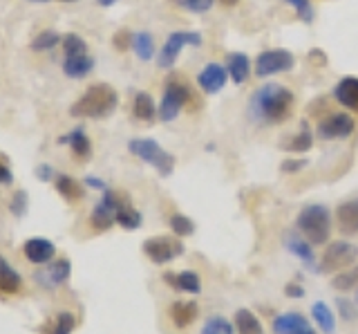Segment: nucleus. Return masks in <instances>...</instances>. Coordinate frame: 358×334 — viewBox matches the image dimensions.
I'll return each mask as SVG.
<instances>
[{
  "mask_svg": "<svg viewBox=\"0 0 358 334\" xmlns=\"http://www.w3.org/2000/svg\"><path fill=\"white\" fill-rule=\"evenodd\" d=\"M70 272H72V265L70 260H54L52 265H48L45 270H41L36 274V281L43 285V287H48V289H54V287H59L63 283H67V278H70Z\"/></svg>",
  "mask_w": 358,
  "mask_h": 334,
  "instance_id": "15",
  "label": "nucleus"
},
{
  "mask_svg": "<svg viewBox=\"0 0 358 334\" xmlns=\"http://www.w3.org/2000/svg\"><path fill=\"white\" fill-rule=\"evenodd\" d=\"M358 260V247L347 240H334L327 244V251L322 253L320 270L327 274H338L350 270V267Z\"/></svg>",
  "mask_w": 358,
  "mask_h": 334,
  "instance_id": "6",
  "label": "nucleus"
},
{
  "mask_svg": "<svg viewBox=\"0 0 358 334\" xmlns=\"http://www.w3.org/2000/svg\"><path fill=\"white\" fill-rule=\"evenodd\" d=\"M173 3L190 14H206L215 7V0H173Z\"/></svg>",
  "mask_w": 358,
  "mask_h": 334,
  "instance_id": "38",
  "label": "nucleus"
},
{
  "mask_svg": "<svg viewBox=\"0 0 358 334\" xmlns=\"http://www.w3.org/2000/svg\"><path fill=\"white\" fill-rule=\"evenodd\" d=\"M311 316H313V321L318 323V328H320L324 334H334V332H336V314L331 312L329 305H324V303H313V307H311Z\"/></svg>",
  "mask_w": 358,
  "mask_h": 334,
  "instance_id": "29",
  "label": "nucleus"
},
{
  "mask_svg": "<svg viewBox=\"0 0 358 334\" xmlns=\"http://www.w3.org/2000/svg\"><path fill=\"white\" fill-rule=\"evenodd\" d=\"M141 222H143L141 214L132 207V202H130L128 195H126V197L121 200L119 209H117V225L123 227V229H128V231H134V229L141 227Z\"/></svg>",
  "mask_w": 358,
  "mask_h": 334,
  "instance_id": "24",
  "label": "nucleus"
},
{
  "mask_svg": "<svg viewBox=\"0 0 358 334\" xmlns=\"http://www.w3.org/2000/svg\"><path fill=\"white\" fill-rule=\"evenodd\" d=\"M227 81H229L227 65H220V63H206L204 68L199 70V74H197L199 90H204L206 95L222 92L224 85H227Z\"/></svg>",
  "mask_w": 358,
  "mask_h": 334,
  "instance_id": "12",
  "label": "nucleus"
},
{
  "mask_svg": "<svg viewBox=\"0 0 358 334\" xmlns=\"http://www.w3.org/2000/svg\"><path fill=\"white\" fill-rule=\"evenodd\" d=\"M334 99L343 108L358 113V76H343V79L334 85Z\"/></svg>",
  "mask_w": 358,
  "mask_h": 334,
  "instance_id": "16",
  "label": "nucleus"
},
{
  "mask_svg": "<svg viewBox=\"0 0 358 334\" xmlns=\"http://www.w3.org/2000/svg\"><path fill=\"white\" fill-rule=\"evenodd\" d=\"M61 3H76V0H61Z\"/></svg>",
  "mask_w": 358,
  "mask_h": 334,
  "instance_id": "51",
  "label": "nucleus"
},
{
  "mask_svg": "<svg viewBox=\"0 0 358 334\" xmlns=\"http://www.w3.org/2000/svg\"><path fill=\"white\" fill-rule=\"evenodd\" d=\"M188 102H190L188 83L182 79H168V83L164 85V97H162L157 117H159L162 121H175Z\"/></svg>",
  "mask_w": 358,
  "mask_h": 334,
  "instance_id": "5",
  "label": "nucleus"
},
{
  "mask_svg": "<svg viewBox=\"0 0 358 334\" xmlns=\"http://www.w3.org/2000/svg\"><path fill=\"white\" fill-rule=\"evenodd\" d=\"M96 3H99L101 7H112V5L117 3V0H96Z\"/></svg>",
  "mask_w": 358,
  "mask_h": 334,
  "instance_id": "48",
  "label": "nucleus"
},
{
  "mask_svg": "<svg viewBox=\"0 0 358 334\" xmlns=\"http://www.w3.org/2000/svg\"><path fill=\"white\" fill-rule=\"evenodd\" d=\"M11 182H14V175H11V171L7 169V166L0 162V184H5V186H9Z\"/></svg>",
  "mask_w": 358,
  "mask_h": 334,
  "instance_id": "47",
  "label": "nucleus"
},
{
  "mask_svg": "<svg viewBox=\"0 0 358 334\" xmlns=\"http://www.w3.org/2000/svg\"><path fill=\"white\" fill-rule=\"evenodd\" d=\"M338 309H341V316L345 321H354L356 319V309L352 303H347V300H338Z\"/></svg>",
  "mask_w": 358,
  "mask_h": 334,
  "instance_id": "44",
  "label": "nucleus"
},
{
  "mask_svg": "<svg viewBox=\"0 0 358 334\" xmlns=\"http://www.w3.org/2000/svg\"><path fill=\"white\" fill-rule=\"evenodd\" d=\"M199 316V309L195 300H175L171 307V321L175 323V328L184 330L188 326H193Z\"/></svg>",
  "mask_w": 358,
  "mask_h": 334,
  "instance_id": "20",
  "label": "nucleus"
},
{
  "mask_svg": "<svg viewBox=\"0 0 358 334\" xmlns=\"http://www.w3.org/2000/svg\"><path fill=\"white\" fill-rule=\"evenodd\" d=\"M222 5H227V7H233V5H238V0H220Z\"/></svg>",
  "mask_w": 358,
  "mask_h": 334,
  "instance_id": "49",
  "label": "nucleus"
},
{
  "mask_svg": "<svg viewBox=\"0 0 358 334\" xmlns=\"http://www.w3.org/2000/svg\"><path fill=\"white\" fill-rule=\"evenodd\" d=\"M298 231L311 244H327L331 236V211L324 204H307L296 218Z\"/></svg>",
  "mask_w": 358,
  "mask_h": 334,
  "instance_id": "3",
  "label": "nucleus"
},
{
  "mask_svg": "<svg viewBox=\"0 0 358 334\" xmlns=\"http://www.w3.org/2000/svg\"><path fill=\"white\" fill-rule=\"evenodd\" d=\"M22 287V278L18 272H14V267L7 263L5 256H0V292L5 294H16Z\"/></svg>",
  "mask_w": 358,
  "mask_h": 334,
  "instance_id": "25",
  "label": "nucleus"
},
{
  "mask_svg": "<svg viewBox=\"0 0 358 334\" xmlns=\"http://www.w3.org/2000/svg\"><path fill=\"white\" fill-rule=\"evenodd\" d=\"M356 130V121L350 113H331L324 119L318 121L316 135L322 141H334V139H350Z\"/></svg>",
  "mask_w": 358,
  "mask_h": 334,
  "instance_id": "9",
  "label": "nucleus"
},
{
  "mask_svg": "<svg viewBox=\"0 0 358 334\" xmlns=\"http://www.w3.org/2000/svg\"><path fill=\"white\" fill-rule=\"evenodd\" d=\"M54 184H56V191H59L67 202H76V200L83 197V186L70 175H59L54 180Z\"/></svg>",
  "mask_w": 358,
  "mask_h": 334,
  "instance_id": "28",
  "label": "nucleus"
},
{
  "mask_svg": "<svg viewBox=\"0 0 358 334\" xmlns=\"http://www.w3.org/2000/svg\"><path fill=\"white\" fill-rule=\"evenodd\" d=\"M119 95L108 83H94L76 99L70 108V115L78 119H106L117 110Z\"/></svg>",
  "mask_w": 358,
  "mask_h": 334,
  "instance_id": "2",
  "label": "nucleus"
},
{
  "mask_svg": "<svg viewBox=\"0 0 358 334\" xmlns=\"http://www.w3.org/2000/svg\"><path fill=\"white\" fill-rule=\"evenodd\" d=\"M92 70H94V59L90 54H78V57L63 59V72L70 79H85Z\"/></svg>",
  "mask_w": 358,
  "mask_h": 334,
  "instance_id": "22",
  "label": "nucleus"
},
{
  "mask_svg": "<svg viewBox=\"0 0 358 334\" xmlns=\"http://www.w3.org/2000/svg\"><path fill=\"white\" fill-rule=\"evenodd\" d=\"M132 36H134V34H130L128 29H119L117 34H115V39H112V41H115V48H117L119 52H126V50L132 46Z\"/></svg>",
  "mask_w": 358,
  "mask_h": 334,
  "instance_id": "41",
  "label": "nucleus"
},
{
  "mask_svg": "<svg viewBox=\"0 0 358 334\" xmlns=\"http://www.w3.org/2000/svg\"><path fill=\"white\" fill-rule=\"evenodd\" d=\"M331 287L338 289V292H350V289H358V265L336 274L331 278Z\"/></svg>",
  "mask_w": 358,
  "mask_h": 334,
  "instance_id": "32",
  "label": "nucleus"
},
{
  "mask_svg": "<svg viewBox=\"0 0 358 334\" xmlns=\"http://www.w3.org/2000/svg\"><path fill=\"white\" fill-rule=\"evenodd\" d=\"M85 186L96 188V191H108V184L101 180V177H94V175H87L85 177Z\"/></svg>",
  "mask_w": 358,
  "mask_h": 334,
  "instance_id": "45",
  "label": "nucleus"
},
{
  "mask_svg": "<svg viewBox=\"0 0 358 334\" xmlns=\"http://www.w3.org/2000/svg\"><path fill=\"white\" fill-rule=\"evenodd\" d=\"M309 162L307 160H285L282 166H280V171L282 173H298L302 169H307Z\"/></svg>",
  "mask_w": 358,
  "mask_h": 334,
  "instance_id": "43",
  "label": "nucleus"
},
{
  "mask_svg": "<svg viewBox=\"0 0 358 334\" xmlns=\"http://www.w3.org/2000/svg\"><path fill=\"white\" fill-rule=\"evenodd\" d=\"M63 52L65 57H78V54H87V43L78 34H67L63 36Z\"/></svg>",
  "mask_w": 358,
  "mask_h": 334,
  "instance_id": "36",
  "label": "nucleus"
},
{
  "mask_svg": "<svg viewBox=\"0 0 358 334\" xmlns=\"http://www.w3.org/2000/svg\"><path fill=\"white\" fill-rule=\"evenodd\" d=\"M126 195H121L117 191H103V197H101V202L94 207L92 216H90V225L96 231H108L112 229V225H117V209L121 204V200Z\"/></svg>",
  "mask_w": 358,
  "mask_h": 334,
  "instance_id": "11",
  "label": "nucleus"
},
{
  "mask_svg": "<svg viewBox=\"0 0 358 334\" xmlns=\"http://www.w3.org/2000/svg\"><path fill=\"white\" fill-rule=\"evenodd\" d=\"M235 328H238V334H264L260 319L244 307L235 312Z\"/></svg>",
  "mask_w": 358,
  "mask_h": 334,
  "instance_id": "27",
  "label": "nucleus"
},
{
  "mask_svg": "<svg viewBox=\"0 0 358 334\" xmlns=\"http://www.w3.org/2000/svg\"><path fill=\"white\" fill-rule=\"evenodd\" d=\"M287 3L296 9V14L305 20V23H311L313 20V7L309 0H287Z\"/></svg>",
  "mask_w": 358,
  "mask_h": 334,
  "instance_id": "40",
  "label": "nucleus"
},
{
  "mask_svg": "<svg viewBox=\"0 0 358 334\" xmlns=\"http://www.w3.org/2000/svg\"><path fill=\"white\" fill-rule=\"evenodd\" d=\"M227 72L235 85H244L251 79V59L244 52H233L227 57Z\"/></svg>",
  "mask_w": 358,
  "mask_h": 334,
  "instance_id": "18",
  "label": "nucleus"
},
{
  "mask_svg": "<svg viewBox=\"0 0 358 334\" xmlns=\"http://www.w3.org/2000/svg\"><path fill=\"white\" fill-rule=\"evenodd\" d=\"M285 247L296 256V258H300L305 265L309 267H316V256H313L311 251V242L305 238V236H300V233L296 231H287L285 233Z\"/></svg>",
  "mask_w": 358,
  "mask_h": 334,
  "instance_id": "19",
  "label": "nucleus"
},
{
  "mask_svg": "<svg viewBox=\"0 0 358 334\" xmlns=\"http://www.w3.org/2000/svg\"><path fill=\"white\" fill-rule=\"evenodd\" d=\"M311 146H313V135L307 124H302V128L289 139V144H282V148H287L291 153H307Z\"/></svg>",
  "mask_w": 358,
  "mask_h": 334,
  "instance_id": "31",
  "label": "nucleus"
},
{
  "mask_svg": "<svg viewBox=\"0 0 358 334\" xmlns=\"http://www.w3.org/2000/svg\"><path fill=\"white\" fill-rule=\"evenodd\" d=\"M27 207H29L27 191H18L14 197H11V202H9L11 216H16V218H22V216H25V214H27Z\"/></svg>",
  "mask_w": 358,
  "mask_h": 334,
  "instance_id": "39",
  "label": "nucleus"
},
{
  "mask_svg": "<svg viewBox=\"0 0 358 334\" xmlns=\"http://www.w3.org/2000/svg\"><path fill=\"white\" fill-rule=\"evenodd\" d=\"M63 39H61V34H56L54 29H45V32H41V34L31 41V50H36V52H50V50H54L56 46H59Z\"/></svg>",
  "mask_w": 358,
  "mask_h": 334,
  "instance_id": "34",
  "label": "nucleus"
},
{
  "mask_svg": "<svg viewBox=\"0 0 358 334\" xmlns=\"http://www.w3.org/2000/svg\"><path fill=\"white\" fill-rule=\"evenodd\" d=\"M63 146H70L72 148V153L76 155L78 160H87L90 155H92V141H90V137L85 135V130L78 126V128H74V130H70L67 135H63L61 139H59Z\"/></svg>",
  "mask_w": 358,
  "mask_h": 334,
  "instance_id": "21",
  "label": "nucleus"
},
{
  "mask_svg": "<svg viewBox=\"0 0 358 334\" xmlns=\"http://www.w3.org/2000/svg\"><path fill=\"white\" fill-rule=\"evenodd\" d=\"M273 334H316V330L298 312H285L273 319Z\"/></svg>",
  "mask_w": 358,
  "mask_h": 334,
  "instance_id": "13",
  "label": "nucleus"
},
{
  "mask_svg": "<svg viewBox=\"0 0 358 334\" xmlns=\"http://www.w3.org/2000/svg\"><path fill=\"white\" fill-rule=\"evenodd\" d=\"M171 229L177 238H186V236H193L195 233V222L184 214H175V216H171Z\"/></svg>",
  "mask_w": 358,
  "mask_h": 334,
  "instance_id": "35",
  "label": "nucleus"
},
{
  "mask_svg": "<svg viewBox=\"0 0 358 334\" xmlns=\"http://www.w3.org/2000/svg\"><path fill=\"white\" fill-rule=\"evenodd\" d=\"M29 3H50V0H29Z\"/></svg>",
  "mask_w": 358,
  "mask_h": 334,
  "instance_id": "50",
  "label": "nucleus"
},
{
  "mask_svg": "<svg viewBox=\"0 0 358 334\" xmlns=\"http://www.w3.org/2000/svg\"><path fill=\"white\" fill-rule=\"evenodd\" d=\"M356 303H358V289H356Z\"/></svg>",
  "mask_w": 358,
  "mask_h": 334,
  "instance_id": "52",
  "label": "nucleus"
},
{
  "mask_svg": "<svg viewBox=\"0 0 358 334\" xmlns=\"http://www.w3.org/2000/svg\"><path fill=\"white\" fill-rule=\"evenodd\" d=\"M285 294H287L289 298H302V296H305V289H302L298 283H289V285L285 287Z\"/></svg>",
  "mask_w": 358,
  "mask_h": 334,
  "instance_id": "46",
  "label": "nucleus"
},
{
  "mask_svg": "<svg viewBox=\"0 0 358 334\" xmlns=\"http://www.w3.org/2000/svg\"><path fill=\"white\" fill-rule=\"evenodd\" d=\"M190 46V48H199L201 46V34L199 32H173L171 36L166 39L164 48L159 52V57H157V65H159L162 70H171L173 65L177 63L179 54H182V50Z\"/></svg>",
  "mask_w": 358,
  "mask_h": 334,
  "instance_id": "7",
  "label": "nucleus"
},
{
  "mask_svg": "<svg viewBox=\"0 0 358 334\" xmlns=\"http://www.w3.org/2000/svg\"><path fill=\"white\" fill-rule=\"evenodd\" d=\"M128 151L134 155V158H139L141 162L150 164L162 177H171L175 171V155L162 148L155 139H141V137L130 139Z\"/></svg>",
  "mask_w": 358,
  "mask_h": 334,
  "instance_id": "4",
  "label": "nucleus"
},
{
  "mask_svg": "<svg viewBox=\"0 0 358 334\" xmlns=\"http://www.w3.org/2000/svg\"><path fill=\"white\" fill-rule=\"evenodd\" d=\"M34 173H36V177H38L41 182H54L56 177H59L50 164H38L36 169H34Z\"/></svg>",
  "mask_w": 358,
  "mask_h": 334,
  "instance_id": "42",
  "label": "nucleus"
},
{
  "mask_svg": "<svg viewBox=\"0 0 358 334\" xmlns=\"http://www.w3.org/2000/svg\"><path fill=\"white\" fill-rule=\"evenodd\" d=\"M76 328V319L74 314H70V312H61L59 316L54 319L52 328L50 330H41L43 334H72V330Z\"/></svg>",
  "mask_w": 358,
  "mask_h": 334,
  "instance_id": "33",
  "label": "nucleus"
},
{
  "mask_svg": "<svg viewBox=\"0 0 358 334\" xmlns=\"http://www.w3.org/2000/svg\"><path fill=\"white\" fill-rule=\"evenodd\" d=\"M132 113L139 121H152L157 117V113H159V106H155L152 97L148 92H137L134 95Z\"/></svg>",
  "mask_w": 358,
  "mask_h": 334,
  "instance_id": "26",
  "label": "nucleus"
},
{
  "mask_svg": "<svg viewBox=\"0 0 358 334\" xmlns=\"http://www.w3.org/2000/svg\"><path fill=\"white\" fill-rule=\"evenodd\" d=\"M22 253H25V258L31 265H48L54 260L56 247L48 238H29L25 244H22Z\"/></svg>",
  "mask_w": 358,
  "mask_h": 334,
  "instance_id": "14",
  "label": "nucleus"
},
{
  "mask_svg": "<svg viewBox=\"0 0 358 334\" xmlns=\"http://www.w3.org/2000/svg\"><path fill=\"white\" fill-rule=\"evenodd\" d=\"M164 281L171 285L177 292H188V294H199L201 283H199V276L195 272H179V274H171L166 272L164 274Z\"/></svg>",
  "mask_w": 358,
  "mask_h": 334,
  "instance_id": "23",
  "label": "nucleus"
},
{
  "mask_svg": "<svg viewBox=\"0 0 358 334\" xmlns=\"http://www.w3.org/2000/svg\"><path fill=\"white\" fill-rule=\"evenodd\" d=\"M294 92L282 83H264L262 88L249 97L246 104V117L257 126L282 124L294 113Z\"/></svg>",
  "mask_w": 358,
  "mask_h": 334,
  "instance_id": "1",
  "label": "nucleus"
},
{
  "mask_svg": "<svg viewBox=\"0 0 358 334\" xmlns=\"http://www.w3.org/2000/svg\"><path fill=\"white\" fill-rule=\"evenodd\" d=\"M201 334H233V323H229L224 316H210L201 326Z\"/></svg>",
  "mask_w": 358,
  "mask_h": 334,
  "instance_id": "37",
  "label": "nucleus"
},
{
  "mask_svg": "<svg viewBox=\"0 0 358 334\" xmlns=\"http://www.w3.org/2000/svg\"><path fill=\"white\" fill-rule=\"evenodd\" d=\"M143 253L155 265H168L184 253V242L177 236H155L143 242Z\"/></svg>",
  "mask_w": 358,
  "mask_h": 334,
  "instance_id": "8",
  "label": "nucleus"
},
{
  "mask_svg": "<svg viewBox=\"0 0 358 334\" xmlns=\"http://www.w3.org/2000/svg\"><path fill=\"white\" fill-rule=\"evenodd\" d=\"M294 63H296V59L289 50H282V48L264 50V52L257 54V59H255V76L266 79V76L287 72V70L294 68Z\"/></svg>",
  "mask_w": 358,
  "mask_h": 334,
  "instance_id": "10",
  "label": "nucleus"
},
{
  "mask_svg": "<svg viewBox=\"0 0 358 334\" xmlns=\"http://www.w3.org/2000/svg\"><path fill=\"white\" fill-rule=\"evenodd\" d=\"M132 48H134V54H137L141 61H150L155 57L152 34H148V32H137V34L132 36Z\"/></svg>",
  "mask_w": 358,
  "mask_h": 334,
  "instance_id": "30",
  "label": "nucleus"
},
{
  "mask_svg": "<svg viewBox=\"0 0 358 334\" xmlns=\"http://www.w3.org/2000/svg\"><path fill=\"white\" fill-rule=\"evenodd\" d=\"M336 225H338L341 233H347V236L358 233V197L338 204V209H336Z\"/></svg>",
  "mask_w": 358,
  "mask_h": 334,
  "instance_id": "17",
  "label": "nucleus"
}]
</instances>
